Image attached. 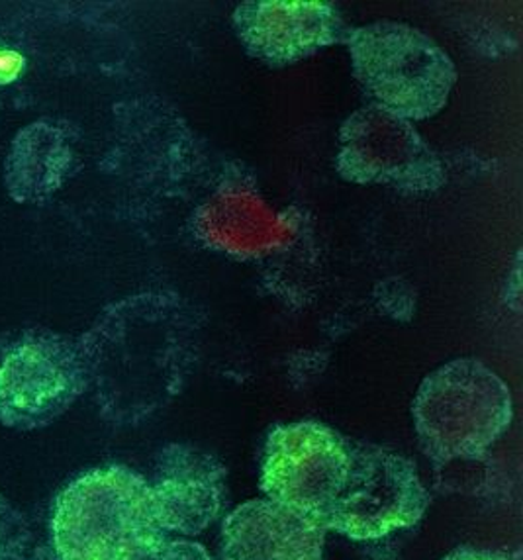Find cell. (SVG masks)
<instances>
[{"instance_id": "6da1fadb", "label": "cell", "mask_w": 523, "mask_h": 560, "mask_svg": "<svg viewBox=\"0 0 523 560\" xmlns=\"http://www.w3.org/2000/svg\"><path fill=\"white\" fill-rule=\"evenodd\" d=\"M165 537L148 480L121 465L86 470L54 502L51 549L61 560H143Z\"/></svg>"}, {"instance_id": "7a4b0ae2", "label": "cell", "mask_w": 523, "mask_h": 560, "mask_svg": "<svg viewBox=\"0 0 523 560\" xmlns=\"http://www.w3.org/2000/svg\"><path fill=\"white\" fill-rule=\"evenodd\" d=\"M81 351L89 383L96 386L106 416L118 423H136L181 393L197 359V334L187 312L173 300L151 310L148 327L130 346L114 353Z\"/></svg>"}, {"instance_id": "3957f363", "label": "cell", "mask_w": 523, "mask_h": 560, "mask_svg": "<svg viewBox=\"0 0 523 560\" xmlns=\"http://www.w3.org/2000/svg\"><path fill=\"white\" fill-rule=\"evenodd\" d=\"M420 447L438 465L477 460L504 435L514 404L508 384L477 359H455L423 378L411 401Z\"/></svg>"}, {"instance_id": "277c9868", "label": "cell", "mask_w": 523, "mask_h": 560, "mask_svg": "<svg viewBox=\"0 0 523 560\" xmlns=\"http://www.w3.org/2000/svg\"><path fill=\"white\" fill-rule=\"evenodd\" d=\"M351 69L376 108L404 120H430L448 106L457 67L426 32L396 20L351 30Z\"/></svg>"}, {"instance_id": "5b68a950", "label": "cell", "mask_w": 523, "mask_h": 560, "mask_svg": "<svg viewBox=\"0 0 523 560\" xmlns=\"http://www.w3.org/2000/svg\"><path fill=\"white\" fill-rule=\"evenodd\" d=\"M430 494L410 458L371 443H353L346 485L327 515L326 532L351 541H379L411 529Z\"/></svg>"}, {"instance_id": "8992f818", "label": "cell", "mask_w": 523, "mask_h": 560, "mask_svg": "<svg viewBox=\"0 0 523 560\" xmlns=\"http://www.w3.org/2000/svg\"><path fill=\"white\" fill-rule=\"evenodd\" d=\"M351 453L353 441L319 421L282 423L265 441L259 488L267 500L326 527L346 485Z\"/></svg>"}, {"instance_id": "52a82bcc", "label": "cell", "mask_w": 523, "mask_h": 560, "mask_svg": "<svg viewBox=\"0 0 523 560\" xmlns=\"http://www.w3.org/2000/svg\"><path fill=\"white\" fill-rule=\"evenodd\" d=\"M337 173L347 183L400 192H433L445 167L411 121L373 104L359 108L339 128Z\"/></svg>"}, {"instance_id": "ba28073f", "label": "cell", "mask_w": 523, "mask_h": 560, "mask_svg": "<svg viewBox=\"0 0 523 560\" xmlns=\"http://www.w3.org/2000/svg\"><path fill=\"white\" fill-rule=\"evenodd\" d=\"M83 351L56 336H28L0 359V423L39 430L86 390Z\"/></svg>"}, {"instance_id": "9c48e42d", "label": "cell", "mask_w": 523, "mask_h": 560, "mask_svg": "<svg viewBox=\"0 0 523 560\" xmlns=\"http://www.w3.org/2000/svg\"><path fill=\"white\" fill-rule=\"evenodd\" d=\"M247 56L269 67H289L327 47L347 44L351 26L327 0H249L232 16Z\"/></svg>"}, {"instance_id": "30bf717a", "label": "cell", "mask_w": 523, "mask_h": 560, "mask_svg": "<svg viewBox=\"0 0 523 560\" xmlns=\"http://www.w3.org/2000/svg\"><path fill=\"white\" fill-rule=\"evenodd\" d=\"M225 467L205 448L168 443L153 463L151 498L163 532L197 537L224 512Z\"/></svg>"}, {"instance_id": "8fae6325", "label": "cell", "mask_w": 523, "mask_h": 560, "mask_svg": "<svg viewBox=\"0 0 523 560\" xmlns=\"http://www.w3.org/2000/svg\"><path fill=\"white\" fill-rule=\"evenodd\" d=\"M326 527L272 500H249L222 525V560H324Z\"/></svg>"}, {"instance_id": "7c38bea8", "label": "cell", "mask_w": 523, "mask_h": 560, "mask_svg": "<svg viewBox=\"0 0 523 560\" xmlns=\"http://www.w3.org/2000/svg\"><path fill=\"white\" fill-rule=\"evenodd\" d=\"M32 547V529L16 505L0 494V560H16Z\"/></svg>"}, {"instance_id": "4fadbf2b", "label": "cell", "mask_w": 523, "mask_h": 560, "mask_svg": "<svg viewBox=\"0 0 523 560\" xmlns=\"http://www.w3.org/2000/svg\"><path fill=\"white\" fill-rule=\"evenodd\" d=\"M143 560H214L200 542L190 541L187 537H165L153 547V551Z\"/></svg>"}, {"instance_id": "5bb4252c", "label": "cell", "mask_w": 523, "mask_h": 560, "mask_svg": "<svg viewBox=\"0 0 523 560\" xmlns=\"http://www.w3.org/2000/svg\"><path fill=\"white\" fill-rule=\"evenodd\" d=\"M26 63V57L19 49L0 46V84L16 83L24 75Z\"/></svg>"}, {"instance_id": "9a60e30c", "label": "cell", "mask_w": 523, "mask_h": 560, "mask_svg": "<svg viewBox=\"0 0 523 560\" xmlns=\"http://www.w3.org/2000/svg\"><path fill=\"white\" fill-rule=\"evenodd\" d=\"M441 560H518L510 552L492 551V549H477V547H458L449 552Z\"/></svg>"}, {"instance_id": "2e32d148", "label": "cell", "mask_w": 523, "mask_h": 560, "mask_svg": "<svg viewBox=\"0 0 523 560\" xmlns=\"http://www.w3.org/2000/svg\"><path fill=\"white\" fill-rule=\"evenodd\" d=\"M16 560H61L57 557V552L51 549V545H36L30 547L28 551Z\"/></svg>"}]
</instances>
